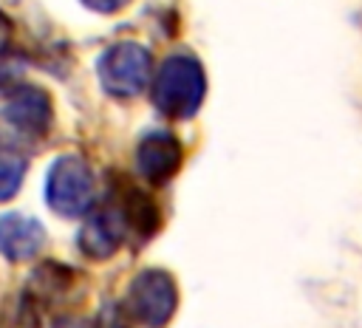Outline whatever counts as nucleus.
Segmentation results:
<instances>
[{
	"label": "nucleus",
	"mask_w": 362,
	"mask_h": 328,
	"mask_svg": "<svg viewBox=\"0 0 362 328\" xmlns=\"http://www.w3.org/2000/svg\"><path fill=\"white\" fill-rule=\"evenodd\" d=\"M204 90H206V82H204L201 65L187 54H175V57L164 59L156 74L153 102L164 116L187 119L198 110Z\"/></svg>",
	"instance_id": "nucleus-1"
},
{
	"label": "nucleus",
	"mask_w": 362,
	"mask_h": 328,
	"mask_svg": "<svg viewBox=\"0 0 362 328\" xmlns=\"http://www.w3.org/2000/svg\"><path fill=\"white\" fill-rule=\"evenodd\" d=\"M45 201L54 212L76 218L90 209L93 201V172L79 156H59L45 178Z\"/></svg>",
	"instance_id": "nucleus-2"
},
{
	"label": "nucleus",
	"mask_w": 362,
	"mask_h": 328,
	"mask_svg": "<svg viewBox=\"0 0 362 328\" xmlns=\"http://www.w3.org/2000/svg\"><path fill=\"white\" fill-rule=\"evenodd\" d=\"M99 79L113 96H136L150 79V54L136 42H116L99 57Z\"/></svg>",
	"instance_id": "nucleus-3"
},
{
	"label": "nucleus",
	"mask_w": 362,
	"mask_h": 328,
	"mask_svg": "<svg viewBox=\"0 0 362 328\" xmlns=\"http://www.w3.org/2000/svg\"><path fill=\"white\" fill-rule=\"evenodd\" d=\"M127 308L130 317L158 328L175 311V286L164 271H141L127 288Z\"/></svg>",
	"instance_id": "nucleus-4"
},
{
	"label": "nucleus",
	"mask_w": 362,
	"mask_h": 328,
	"mask_svg": "<svg viewBox=\"0 0 362 328\" xmlns=\"http://www.w3.org/2000/svg\"><path fill=\"white\" fill-rule=\"evenodd\" d=\"M124 235H127V221L122 215V206L116 204V206H102V209L90 212L76 243L88 257L105 260L122 246Z\"/></svg>",
	"instance_id": "nucleus-5"
},
{
	"label": "nucleus",
	"mask_w": 362,
	"mask_h": 328,
	"mask_svg": "<svg viewBox=\"0 0 362 328\" xmlns=\"http://www.w3.org/2000/svg\"><path fill=\"white\" fill-rule=\"evenodd\" d=\"M3 116L20 133H25V136H42L51 127V122H54V107H51V99H48V93L42 88L20 85L8 96Z\"/></svg>",
	"instance_id": "nucleus-6"
},
{
	"label": "nucleus",
	"mask_w": 362,
	"mask_h": 328,
	"mask_svg": "<svg viewBox=\"0 0 362 328\" xmlns=\"http://www.w3.org/2000/svg\"><path fill=\"white\" fill-rule=\"evenodd\" d=\"M45 246V226L23 212H8L0 218V252L3 257L20 263L40 254Z\"/></svg>",
	"instance_id": "nucleus-7"
},
{
	"label": "nucleus",
	"mask_w": 362,
	"mask_h": 328,
	"mask_svg": "<svg viewBox=\"0 0 362 328\" xmlns=\"http://www.w3.org/2000/svg\"><path fill=\"white\" fill-rule=\"evenodd\" d=\"M178 164H181V144L170 133H150L136 147V167L153 184L167 181L178 170Z\"/></svg>",
	"instance_id": "nucleus-8"
},
{
	"label": "nucleus",
	"mask_w": 362,
	"mask_h": 328,
	"mask_svg": "<svg viewBox=\"0 0 362 328\" xmlns=\"http://www.w3.org/2000/svg\"><path fill=\"white\" fill-rule=\"evenodd\" d=\"M23 178H25V156L17 153L14 147L0 144V201L14 198Z\"/></svg>",
	"instance_id": "nucleus-9"
},
{
	"label": "nucleus",
	"mask_w": 362,
	"mask_h": 328,
	"mask_svg": "<svg viewBox=\"0 0 362 328\" xmlns=\"http://www.w3.org/2000/svg\"><path fill=\"white\" fill-rule=\"evenodd\" d=\"M0 328H40L37 308H34L31 297H14V303L6 305Z\"/></svg>",
	"instance_id": "nucleus-10"
},
{
	"label": "nucleus",
	"mask_w": 362,
	"mask_h": 328,
	"mask_svg": "<svg viewBox=\"0 0 362 328\" xmlns=\"http://www.w3.org/2000/svg\"><path fill=\"white\" fill-rule=\"evenodd\" d=\"M20 88V68L14 62H8L3 54H0V99L11 96L14 90Z\"/></svg>",
	"instance_id": "nucleus-11"
},
{
	"label": "nucleus",
	"mask_w": 362,
	"mask_h": 328,
	"mask_svg": "<svg viewBox=\"0 0 362 328\" xmlns=\"http://www.w3.org/2000/svg\"><path fill=\"white\" fill-rule=\"evenodd\" d=\"M88 8H93V11H102V14H110V11H119V8H124L130 0H82Z\"/></svg>",
	"instance_id": "nucleus-12"
},
{
	"label": "nucleus",
	"mask_w": 362,
	"mask_h": 328,
	"mask_svg": "<svg viewBox=\"0 0 362 328\" xmlns=\"http://www.w3.org/2000/svg\"><path fill=\"white\" fill-rule=\"evenodd\" d=\"M8 42H11V20L0 11V54L8 48Z\"/></svg>",
	"instance_id": "nucleus-13"
},
{
	"label": "nucleus",
	"mask_w": 362,
	"mask_h": 328,
	"mask_svg": "<svg viewBox=\"0 0 362 328\" xmlns=\"http://www.w3.org/2000/svg\"><path fill=\"white\" fill-rule=\"evenodd\" d=\"M57 328H90L88 322H82V320H62Z\"/></svg>",
	"instance_id": "nucleus-14"
}]
</instances>
